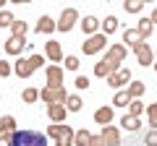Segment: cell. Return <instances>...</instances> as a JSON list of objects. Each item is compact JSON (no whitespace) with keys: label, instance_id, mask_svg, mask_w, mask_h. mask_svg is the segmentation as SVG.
I'll use <instances>...</instances> for the list:
<instances>
[{"label":"cell","instance_id":"6da1fadb","mask_svg":"<svg viewBox=\"0 0 157 146\" xmlns=\"http://www.w3.org/2000/svg\"><path fill=\"white\" fill-rule=\"evenodd\" d=\"M8 146H47V136L39 130H16L11 133Z\"/></svg>","mask_w":157,"mask_h":146},{"label":"cell","instance_id":"7a4b0ae2","mask_svg":"<svg viewBox=\"0 0 157 146\" xmlns=\"http://www.w3.org/2000/svg\"><path fill=\"white\" fill-rule=\"evenodd\" d=\"M39 99L45 102L47 107H50V104H66L68 91L63 89V86H58V89H52V86H45V89L39 91Z\"/></svg>","mask_w":157,"mask_h":146},{"label":"cell","instance_id":"3957f363","mask_svg":"<svg viewBox=\"0 0 157 146\" xmlns=\"http://www.w3.org/2000/svg\"><path fill=\"white\" fill-rule=\"evenodd\" d=\"M107 45V37L105 34H94V37H86V42L81 45V52L84 55H97V52H102Z\"/></svg>","mask_w":157,"mask_h":146},{"label":"cell","instance_id":"277c9868","mask_svg":"<svg viewBox=\"0 0 157 146\" xmlns=\"http://www.w3.org/2000/svg\"><path fill=\"white\" fill-rule=\"evenodd\" d=\"M115 71H121V63L110 60V57H102V60L94 65V76H100V78H110Z\"/></svg>","mask_w":157,"mask_h":146},{"label":"cell","instance_id":"5b68a950","mask_svg":"<svg viewBox=\"0 0 157 146\" xmlns=\"http://www.w3.org/2000/svg\"><path fill=\"white\" fill-rule=\"evenodd\" d=\"M76 21H78V11H76V8H66V11L60 13V21H58V29H60V31H71Z\"/></svg>","mask_w":157,"mask_h":146},{"label":"cell","instance_id":"8992f818","mask_svg":"<svg viewBox=\"0 0 157 146\" xmlns=\"http://www.w3.org/2000/svg\"><path fill=\"white\" fill-rule=\"evenodd\" d=\"M134 52H136V57H139V65H144V68L152 65V45L139 42V45L134 47Z\"/></svg>","mask_w":157,"mask_h":146},{"label":"cell","instance_id":"52a82bcc","mask_svg":"<svg viewBox=\"0 0 157 146\" xmlns=\"http://www.w3.org/2000/svg\"><path fill=\"white\" fill-rule=\"evenodd\" d=\"M26 45H29L26 37H11V39H6V45H3V47H6L8 55H21Z\"/></svg>","mask_w":157,"mask_h":146},{"label":"cell","instance_id":"ba28073f","mask_svg":"<svg viewBox=\"0 0 157 146\" xmlns=\"http://www.w3.org/2000/svg\"><path fill=\"white\" fill-rule=\"evenodd\" d=\"M102 144L105 146H121V133H118V128H113V125H105L100 133Z\"/></svg>","mask_w":157,"mask_h":146},{"label":"cell","instance_id":"9c48e42d","mask_svg":"<svg viewBox=\"0 0 157 146\" xmlns=\"http://www.w3.org/2000/svg\"><path fill=\"white\" fill-rule=\"evenodd\" d=\"M131 84V71L128 68H121V71H115L107 78V86H128Z\"/></svg>","mask_w":157,"mask_h":146},{"label":"cell","instance_id":"30bf717a","mask_svg":"<svg viewBox=\"0 0 157 146\" xmlns=\"http://www.w3.org/2000/svg\"><path fill=\"white\" fill-rule=\"evenodd\" d=\"M34 71H37V68H34V63L26 60V57H18L16 65H13V73H16V76H21V78H29Z\"/></svg>","mask_w":157,"mask_h":146},{"label":"cell","instance_id":"8fae6325","mask_svg":"<svg viewBox=\"0 0 157 146\" xmlns=\"http://www.w3.org/2000/svg\"><path fill=\"white\" fill-rule=\"evenodd\" d=\"M47 86H52V89L63 86V68L60 65H47Z\"/></svg>","mask_w":157,"mask_h":146},{"label":"cell","instance_id":"7c38bea8","mask_svg":"<svg viewBox=\"0 0 157 146\" xmlns=\"http://www.w3.org/2000/svg\"><path fill=\"white\" fill-rule=\"evenodd\" d=\"M45 55H47V60H52V63H60V60H63V47H60V42L50 39V42L45 45Z\"/></svg>","mask_w":157,"mask_h":146},{"label":"cell","instance_id":"4fadbf2b","mask_svg":"<svg viewBox=\"0 0 157 146\" xmlns=\"http://www.w3.org/2000/svg\"><path fill=\"white\" fill-rule=\"evenodd\" d=\"M94 123H100V125H113V107L107 104V107H100L94 112Z\"/></svg>","mask_w":157,"mask_h":146},{"label":"cell","instance_id":"5bb4252c","mask_svg":"<svg viewBox=\"0 0 157 146\" xmlns=\"http://www.w3.org/2000/svg\"><path fill=\"white\" fill-rule=\"evenodd\" d=\"M47 115H50V120L58 125V123L68 115V110H66V104H50V107H47Z\"/></svg>","mask_w":157,"mask_h":146},{"label":"cell","instance_id":"9a60e30c","mask_svg":"<svg viewBox=\"0 0 157 146\" xmlns=\"http://www.w3.org/2000/svg\"><path fill=\"white\" fill-rule=\"evenodd\" d=\"M97 26H100V21H97L94 16H84V21H81V31H84L86 37H94Z\"/></svg>","mask_w":157,"mask_h":146},{"label":"cell","instance_id":"2e32d148","mask_svg":"<svg viewBox=\"0 0 157 146\" xmlns=\"http://www.w3.org/2000/svg\"><path fill=\"white\" fill-rule=\"evenodd\" d=\"M105 57H110L115 63H123L126 60V45H110V50H107Z\"/></svg>","mask_w":157,"mask_h":146},{"label":"cell","instance_id":"e0dca14e","mask_svg":"<svg viewBox=\"0 0 157 146\" xmlns=\"http://www.w3.org/2000/svg\"><path fill=\"white\" fill-rule=\"evenodd\" d=\"M139 42H144V39H141V34H139V29H126V31H123V45L136 47Z\"/></svg>","mask_w":157,"mask_h":146},{"label":"cell","instance_id":"ac0fdd59","mask_svg":"<svg viewBox=\"0 0 157 146\" xmlns=\"http://www.w3.org/2000/svg\"><path fill=\"white\" fill-rule=\"evenodd\" d=\"M52 29H58V24L52 21L50 16H42V18L37 21V31H39V34H50Z\"/></svg>","mask_w":157,"mask_h":146},{"label":"cell","instance_id":"d6986e66","mask_svg":"<svg viewBox=\"0 0 157 146\" xmlns=\"http://www.w3.org/2000/svg\"><path fill=\"white\" fill-rule=\"evenodd\" d=\"M71 125H63V123H58V125H50V128H47V136H52V138H60V136H66V133H71Z\"/></svg>","mask_w":157,"mask_h":146},{"label":"cell","instance_id":"ffe728a7","mask_svg":"<svg viewBox=\"0 0 157 146\" xmlns=\"http://www.w3.org/2000/svg\"><path fill=\"white\" fill-rule=\"evenodd\" d=\"M121 128H126V130H131V133H134V130H139V128H141V123H139V118L123 115V118H121Z\"/></svg>","mask_w":157,"mask_h":146},{"label":"cell","instance_id":"44dd1931","mask_svg":"<svg viewBox=\"0 0 157 146\" xmlns=\"http://www.w3.org/2000/svg\"><path fill=\"white\" fill-rule=\"evenodd\" d=\"M81 104H84V102H81L78 94H68V99H66V110H68V112H78Z\"/></svg>","mask_w":157,"mask_h":146},{"label":"cell","instance_id":"7402d4cb","mask_svg":"<svg viewBox=\"0 0 157 146\" xmlns=\"http://www.w3.org/2000/svg\"><path fill=\"white\" fill-rule=\"evenodd\" d=\"M89 141H92V133L86 128L76 130V136H73V144H76V146H89Z\"/></svg>","mask_w":157,"mask_h":146},{"label":"cell","instance_id":"603a6c76","mask_svg":"<svg viewBox=\"0 0 157 146\" xmlns=\"http://www.w3.org/2000/svg\"><path fill=\"white\" fill-rule=\"evenodd\" d=\"M126 91H128V97H131V99H136V97H141V94H144V84H141V81H131Z\"/></svg>","mask_w":157,"mask_h":146},{"label":"cell","instance_id":"cb8c5ba5","mask_svg":"<svg viewBox=\"0 0 157 146\" xmlns=\"http://www.w3.org/2000/svg\"><path fill=\"white\" fill-rule=\"evenodd\" d=\"M136 29H139L141 39H147V37L152 34V18H141V21H139V26H136Z\"/></svg>","mask_w":157,"mask_h":146},{"label":"cell","instance_id":"d4e9b609","mask_svg":"<svg viewBox=\"0 0 157 146\" xmlns=\"http://www.w3.org/2000/svg\"><path fill=\"white\" fill-rule=\"evenodd\" d=\"M21 99L26 102V104H32V102H37V99H39V91H37V89H32V86H26V89L21 91Z\"/></svg>","mask_w":157,"mask_h":146},{"label":"cell","instance_id":"484cf974","mask_svg":"<svg viewBox=\"0 0 157 146\" xmlns=\"http://www.w3.org/2000/svg\"><path fill=\"white\" fill-rule=\"evenodd\" d=\"M102 31H105V34L118 31V18H115V16H107L105 21H102Z\"/></svg>","mask_w":157,"mask_h":146},{"label":"cell","instance_id":"4316f807","mask_svg":"<svg viewBox=\"0 0 157 146\" xmlns=\"http://www.w3.org/2000/svg\"><path fill=\"white\" fill-rule=\"evenodd\" d=\"M0 128L6 130V133H16V130H13L16 128V120H13L11 115H3V118H0Z\"/></svg>","mask_w":157,"mask_h":146},{"label":"cell","instance_id":"83f0119b","mask_svg":"<svg viewBox=\"0 0 157 146\" xmlns=\"http://www.w3.org/2000/svg\"><path fill=\"white\" fill-rule=\"evenodd\" d=\"M113 104H115V107H128V104H131L128 91H118V94H115V99H113Z\"/></svg>","mask_w":157,"mask_h":146},{"label":"cell","instance_id":"f1b7e54d","mask_svg":"<svg viewBox=\"0 0 157 146\" xmlns=\"http://www.w3.org/2000/svg\"><path fill=\"white\" fill-rule=\"evenodd\" d=\"M144 110H147V107L141 104L139 99H131V104H128V115H131V118H139V115L144 112Z\"/></svg>","mask_w":157,"mask_h":146},{"label":"cell","instance_id":"f546056e","mask_svg":"<svg viewBox=\"0 0 157 146\" xmlns=\"http://www.w3.org/2000/svg\"><path fill=\"white\" fill-rule=\"evenodd\" d=\"M147 118H149L152 130H157V102H152V104L147 107Z\"/></svg>","mask_w":157,"mask_h":146},{"label":"cell","instance_id":"4dcf8cb0","mask_svg":"<svg viewBox=\"0 0 157 146\" xmlns=\"http://www.w3.org/2000/svg\"><path fill=\"white\" fill-rule=\"evenodd\" d=\"M11 37H26V21H13V26H11Z\"/></svg>","mask_w":157,"mask_h":146},{"label":"cell","instance_id":"1f68e13d","mask_svg":"<svg viewBox=\"0 0 157 146\" xmlns=\"http://www.w3.org/2000/svg\"><path fill=\"white\" fill-rule=\"evenodd\" d=\"M13 21H16V18H13L11 11H0V26H3V29H6V26H13Z\"/></svg>","mask_w":157,"mask_h":146},{"label":"cell","instance_id":"d6a6232c","mask_svg":"<svg viewBox=\"0 0 157 146\" xmlns=\"http://www.w3.org/2000/svg\"><path fill=\"white\" fill-rule=\"evenodd\" d=\"M123 8H126L128 13H139L141 8H144V3H139V0H126V3H123Z\"/></svg>","mask_w":157,"mask_h":146},{"label":"cell","instance_id":"836d02e7","mask_svg":"<svg viewBox=\"0 0 157 146\" xmlns=\"http://www.w3.org/2000/svg\"><path fill=\"white\" fill-rule=\"evenodd\" d=\"M73 136H76L73 130H71V133H66V136H60V138L55 141V146H73Z\"/></svg>","mask_w":157,"mask_h":146},{"label":"cell","instance_id":"e575fe53","mask_svg":"<svg viewBox=\"0 0 157 146\" xmlns=\"http://www.w3.org/2000/svg\"><path fill=\"white\" fill-rule=\"evenodd\" d=\"M144 144L147 146H157V130H149V133L144 136Z\"/></svg>","mask_w":157,"mask_h":146},{"label":"cell","instance_id":"d590c367","mask_svg":"<svg viewBox=\"0 0 157 146\" xmlns=\"http://www.w3.org/2000/svg\"><path fill=\"white\" fill-rule=\"evenodd\" d=\"M8 73H13V68H11V63H8V60H0V76H3V78H6Z\"/></svg>","mask_w":157,"mask_h":146},{"label":"cell","instance_id":"8d00e7d4","mask_svg":"<svg viewBox=\"0 0 157 146\" xmlns=\"http://www.w3.org/2000/svg\"><path fill=\"white\" fill-rule=\"evenodd\" d=\"M66 65H68V71H76V68H78V57L68 55V57H66Z\"/></svg>","mask_w":157,"mask_h":146},{"label":"cell","instance_id":"74e56055","mask_svg":"<svg viewBox=\"0 0 157 146\" xmlns=\"http://www.w3.org/2000/svg\"><path fill=\"white\" fill-rule=\"evenodd\" d=\"M76 89H89V78H86V76H78L76 78Z\"/></svg>","mask_w":157,"mask_h":146},{"label":"cell","instance_id":"f35d334b","mask_svg":"<svg viewBox=\"0 0 157 146\" xmlns=\"http://www.w3.org/2000/svg\"><path fill=\"white\" fill-rule=\"evenodd\" d=\"M89 146H105V144H102V138H100V136H92V141H89Z\"/></svg>","mask_w":157,"mask_h":146},{"label":"cell","instance_id":"ab89813d","mask_svg":"<svg viewBox=\"0 0 157 146\" xmlns=\"http://www.w3.org/2000/svg\"><path fill=\"white\" fill-rule=\"evenodd\" d=\"M149 18H152V24H157V8L152 11V16H149Z\"/></svg>","mask_w":157,"mask_h":146},{"label":"cell","instance_id":"60d3db41","mask_svg":"<svg viewBox=\"0 0 157 146\" xmlns=\"http://www.w3.org/2000/svg\"><path fill=\"white\" fill-rule=\"evenodd\" d=\"M3 133H6V130H3V128H0V136H3Z\"/></svg>","mask_w":157,"mask_h":146},{"label":"cell","instance_id":"b9f144b4","mask_svg":"<svg viewBox=\"0 0 157 146\" xmlns=\"http://www.w3.org/2000/svg\"><path fill=\"white\" fill-rule=\"evenodd\" d=\"M155 71H157V60H155Z\"/></svg>","mask_w":157,"mask_h":146},{"label":"cell","instance_id":"7bdbcfd3","mask_svg":"<svg viewBox=\"0 0 157 146\" xmlns=\"http://www.w3.org/2000/svg\"><path fill=\"white\" fill-rule=\"evenodd\" d=\"M0 8H3V0H0Z\"/></svg>","mask_w":157,"mask_h":146},{"label":"cell","instance_id":"ee69618b","mask_svg":"<svg viewBox=\"0 0 157 146\" xmlns=\"http://www.w3.org/2000/svg\"><path fill=\"white\" fill-rule=\"evenodd\" d=\"M155 55H157V52H155Z\"/></svg>","mask_w":157,"mask_h":146}]
</instances>
